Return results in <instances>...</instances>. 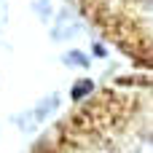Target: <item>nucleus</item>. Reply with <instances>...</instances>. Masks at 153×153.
<instances>
[{
    "label": "nucleus",
    "instance_id": "1",
    "mask_svg": "<svg viewBox=\"0 0 153 153\" xmlns=\"http://www.w3.org/2000/svg\"><path fill=\"white\" fill-rule=\"evenodd\" d=\"M59 153H151V94L105 89L75 110L62 132Z\"/></svg>",
    "mask_w": 153,
    "mask_h": 153
},
{
    "label": "nucleus",
    "instance_id": "2",
    "mask_svg": "<svg viewBox=\"0 0 153 153\" xmlns=\"http://www.w3.org/2000/svg\"><path fill=\"white\" fill-rule=\"evenodd\" d=\"M97 27L124 51L151 65V5L153 0H78Z\"/></svg>",
    "mask_w": 153,
    "mask_h": 153
}]
</instances>
